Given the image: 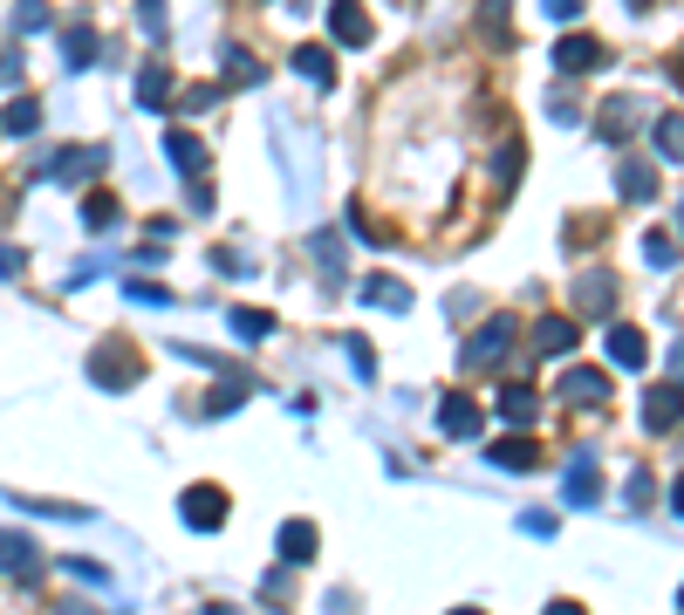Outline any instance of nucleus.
Instances as JSON below:
<instances>
[{"label":"nucleus","mask_w":684,"mask_h":615,"mask_svg":"<svg viewBox=\"0 0 684 615\" xmlns=\"http://www.w3.org/2000/svg\"><path fill=\"white\" fill-rule=\"evenodd\" d=\"M83 370H89V383H96V390H131V383L144 376V355H137L131 342H96Z\"/></svg>","instance_id":"f257e3e1"},{"label":"nucleus","mask_w":684,"mask_h":615,"mask_svg":"<svg viewBox=\"0 0 684 615\" xmlns=\"http://www.w3.org/2000/svg\"><path fill=\"white\" fill-rule=\"evenodd\" d=\"M514 336H520V322H514V315H493V322H487V328H479V336L466 342V355H459V363H466V370H500V355L514 349Z\"/></svg>","instance_id":"f03ea898"},{"label":"nucleus","mask_w":684,"mask_h":615,"mask_svg":"<svg viewBox=\"0 0 684 615\" xmlns=\"http://www.w3.org/2000/svg\"><path fill=\"white\" fill-rule=\"evenodd\" d=\"M226 506H233V499H226L219 485H185V493H179V512H185L192 533H219L226 527Z\"/></svg>","instance_id":"7ed1b4c3"},{"label":"nucleus","mask_w":684,"mask_h":615,"mask_svg":"<svg viewBox=\"0 0 684 615\" xmlns=\"http://www.w3.org/2000/svg\"><path fill=\"white\" fill-rule=\"evenodd\" d=\"M253 397V376L247 370H233V363H219V383H213V397L199 403V418H226L233 403H247Z\"/></svg>","instance_id":"20e7f679"},{"label":"nucleus","mask_w":684,"mask_h":615,"mask_svg":"<svg viewBox=\"0 0 684 615\" xmlns=\"http://www.w3.org/2000/svg\"><path fill=\"white\" fill-rule=\"evenodd\" d=\"M562 403L602 410V403H610V376H602V370H589V363H575V370L562 376Z\"/></svg>","instance_id":"39448f33"},{"label":"nucleus","mask_w":684,"mask_h":615,"mask_svg":"<svg viewBox=\"0 0 684 615\" xmlns=\"http://www.w3.org/2000/svg\"><path fill=\"white\" fill-rule=\"evenodd\" d=\"M357 301L363 308H384V315H404V308H411V288H404L397 274H363L357 280Z\"/></svg>","instance_id":"423d86ee"},{"label":"nucleus","mask_w":684,"mask_h":615,"mask_svg":"<svg viewBox=\"0 0 684 615\" xmlns=\"http://www.w3.org/2000/svg\"><path fill=\"white\" fill-rule=\"evenodd\" d=\"M684 418V383H657L644 390V431H671Z\"/></svg>","instance_id":"0eeeda50"},{"label":"nucleus","mask_w":684,"mask_h":615,"mask_svg":"<svg viewBox=\"0 0 684 615\" xmlns=\"http://www.w3.org/2000/svg\"><path fill=\"white\" fill-rule=\"evenodd\" d=\"M328 35H336L343 48H363L370 41V14L357 8V0H328Z\"/></svg>","instance_id":"6e6552de"},{"label":"nucleus","mask_w":684,"mask_h":615,"mask_svg":"<svg viewBox=\"0 0 684 615\" xmlns=\"http://www.w3.org/2000/svg\"><path fill=\"white\" fill-rule=\"evenodd\" d=\"M554 62H562L568 75H581V69H602V62H610V48L589 41V35H562V41H554Z\"/></svg>","instance_id":"1a4fd4ad"},{"label":"nucleus","mask_w":684,"mask_h":615,"mask_svg":"<svg viewBox=\"0 0 684 615\" xmlns=\"http://www.w3.org/2000/svg\"><path fill=\"white\" fill-rule=\"evenodd\" d=\"M104 158H110L104 144H83V150H62V158H48L41 178H96V171H104Z\"/></svg>","instance_id":"9d476101"},{"label":"nucleus","mask_w":684,"mask_h":615,"mask_svg":"<svg viewBox=\"0 0 684 615\" xmlns=\"http://www.w3.org/2000/svg\"><path fill=\"white\" fill-rule=\"evenodd\" d=\"M0 568H8L14 581H28V575L41 568V554H35V541H28V533H14V527H0Z\"/></svg>","instance_id":"9b49d317"},{"label":"nucleus","mask_w":684,"mask_h":615,"mask_svg":"<svg viewBox=\"0 0 684 615\" xmlns=\"http://www.w3.org/2000/svg\"><path fill=\"white\" fill-rule=\"evenodd\" d=\"M610 301H616V274H575V308L581 315H610Z\"/></svg>","instance_id":"f8f14e48"},{"label":"nucleus","mask_w":684,"mask_h":615,"mask_svg":"<svg viewBox=\"0 0 684 615\" xmlns=\"http://www.w3.org/2000/svg\"><path fill=\"white\" fill-rule=\"evenodd\" d=\"M439 438H479V403L472 397H445L439 403Z\"/></svg>","instance_id":"ddd939ff"},{"label":"nucleus","mask_w":684,"mask_h":615,"mask_svg":"<svg viewBox=\"0 0 684 615\" xmlns=\"http://www.w3.org/2000/svg\"><path fill=\"white\" fill-rule=\"evenodd\" d=\"M487 458H493L500 472H527V466H541V445H535V438H520V431H514V438L487 445Z\"/></svg>","instance_id":"4468645a"},{"label":"nucleus","mask_w":684,"mask_h":615,"mask_svg":"<svg viewBox=\"0 0 684 615\" xmlns=\"http://www.w3.org/2000/svg\"><path fill=\"white\" fill-rule=\"evenodd\" d=\"M562 493H568V506H596V499H602V479H596V458H589V451H581L575 466H568Z\"/></svg>","instance_id":"2eb2a0df"},{"label":"nucleus","mask_w":684,"mask_h":615,"mask_svg":"<svg viewBox=\"0 0 684 615\" xmlns=\"http://www.w3.org/2000/svg\"><path fill=\"white\" fill-rule=\"evenodd\" d=\"M644 355H650L644 328H623V322H610V363H616V370H644Z\"/></svg>","instance_id":"dca6fc26"},{"label":"nucleus","mask_w":684,"mask_h":615,"mask_svg":"<svg viewBox=\"0 0 684 615\" xmlns=\"http://www.w3.org/2000/svg\"><path fill=\"white\" fill-rule=\"evenodd\" d=\"M596 131H602V144H623L629 131H637V102L610 96V102H602V117H596Z\"/></svg>","instance_id":"f3484780"},{"label":"nucleus","mask_w":684,"mask_h":615,"mask_svg":"<svg viewBox=\"0 0 684 615\" xmlns=\"http://www.w3.org/2000/svg\"><path fill=\"white\" fill-rule=\"evenodd\" d=\"M616 192H623L629 205H644V198H657V171H650L644 158H623V165H616Z\"/></svg>","instance_id":"a211bd4d"},{"label":"nucleus","mask_w":684,"mask_h":615,"mask_svg":"<svg viewBox=\"0 0 684 615\" xmlns=\"http://www.w3.org/2000/svg\"><path fill=\"white\" fill-rule=\"evenodd\" d=\"M295 75H309L315 89H336V62H328L322 41H301V48H295Z\"/></svg>","instance_id":"6ab92c4d"},{"label":"nucleus","mask_w":684,"mask_h":615,"mask_svg":"<svg viewBox=\"0 0 684 615\" xmlns=\"http://www.w3.org/2000/svg\"><path fill=\"white\" fill-rule=\"evenodd\" d=\"M575 349V322L568 315H541L535 322V355H568Z\"/></svg>","instance_id":"aec40b11"},{"label":"nucleus","mask_w":684,"mask_h":615,"mask_svg":"<svg viewBox=\"0 0 684 615\" xmlns=\"http://www.w3.org/2000/svg\"><path fill=\"white\" fill-rule=\"evenodd\" d=\"M137 102H144V110H165V102H171V69H165V62H144V75H137Z\"/></svg>","instance_id":"412c9836"},{"label":"nucleus","mask_w":684,"mask_h":615,"mask_svg":"<svg viewBox=\"0 0 684 615\" xmlns=\"http://www.w3.org/2000/svg\"><path fill=\"white\" fill-rule=\"evenodd\" d=\"M165 158H171V165H179V171L192 178V171H206V144H199L192 131H171V137H165Z\"/></svg>","instance_id":"4be33fe9"},{"label":"nucleus","mask_w":684,"mask_h":615,"mask_svg":"<svg viewBox=\"0 0 684 615\" xmlns=\"http://www.w3.org/2000/svg\"><path fill=\"white\" fill-rule=\"evenodd\" d=\"M35 123H41V102L35 96H14L8 110H0V131H8V137H28Z\"/></svg>","instance_id":"5701e85b"},{"label":"nucleus","mask_w":684,"mask_h":615,"mask_svg":"<svg viewBox=\"0 0 684 615\" xmlns=\"http://www.w3.org/2000/svg\"><path fill=\"white\" fill-rule=\"evenodd\" d=\"M535 410H541L535 390H520V383H506V390H500V418L514 424V431H520V424H535Z\"/></svg>","instance_id":"b1692460"},{"label":"nucleus","mask_w":684,"mask_h":615,"mask_svg":"<svg viewBox=\"0 0 684 615\" xmlns=\"http://www.w3.org/2000/svg\"><path fill=\"white\" fill-rule=\"evenodd\" d=\"M520 165H527V150H520V137H500V150H493V185L506 192L520 178Z\"/></svg>","instance_id":"393cba45"},{"label":"nucleus","mask_w":684,"mask_h":615,"mask_svg":"<svg viewBox=\"0 0 684 615\" xmlns=\"http://www.w3.org/2000/svg\"><path fill=\"white\" fill-rule=\"evenodd\" d=\"M281 560H315V527L309 520H288L281 527Z\"/></svg>","instance_id":"a878e982"},{"label":"nucleus","mask_w":684,"mask_h":615,"mask_svg":"<svg viewBox=\"0 0 684 615\" xmlns=\"http://www.w3.org/2000/svg\"><path fill=\"white\" fill-rule=\"evenodd\" d=\"M233 336L240 342H267L274 336V315H267V308H233Z\"/></svg>","instance_id":"bb28decb"},{"label":"nucleus","mask_w":684,"mask_h":615,"mask_svg":"<svg viewBox=\"0 0 684 615\" xmlns=\"http://www.w3.org/2000/svg\"><path fill=\"white\" fill-rule=\"evenodd\" d=\"M14 506L35 512V520H89V506H69V499H28V493H21Z\"/></svg>","instance_id":"cd10ccee"},{"label":"nucleus","mask_w":684,"mask_h":615,"mask_svg":"<svg viewBox=\"0 0 684 615\" xmlns=\"http://www.w3.org/2000/svg\"><path fill=\"white\" fill-rule=\"evenodd\" d=\"M117 219H123V213H117L110 192H89V198H83V226H89V233H110Z\"/></svg>","instance_id":"c85d7f7f"},{"label":"nucleus","mask_w":684,"mask_h":615,"mask_svg":"<svg viewBox=\"0 0 684 615\" xmlns=\"http://www.w3.org/2000/svg\"><path fill=\"white\" fill-rule=\"evenodd\" d=\"M96 56H104V48H96V35H89V28H69V41H62V62H69V69H89Z\"/></svg>","instance_id":"c756f323"},{"label":"nucleus","mask_w":684,"mask_h":615,"mask_svg":"<svg viewBox=\"0 0 684 615\" xmlns=\"http://www.w3.org/2000/svg\"><path fill=\"white\" fill-rule=\"evenodd\" d=\"M657 150L671 165H684V117H657Z\"/></svg>","instance_id":"7c9ffc66"},{"label":"nucleus","mask_w":684,"mask_h":615,"mask_svg":"<svg viewBox=\"0 0 684 615\" xmlns=\"http://www.w3.org/2000/svg\"><path fill=\"white\" fill-rule=\"evenodd\" d=\"M309 253H315L322 280H336V274H343V246H336V233H315V240H309Z\"/></svg>","instance_id":"2f4dec72"},{"label":"nucleus","mask_w":684,"mask_h":615,"mask_svg":"<svg viewBox=\"0 0 684 615\" xmlns=\"http://www.w3.org/2000/svg\"><path fill=\"white\" fill-rule=\"evenodd\" d=\"M48 21H56V14H48V0H21V8H14V35H41Z\"/></svg>","instance_id":"473e14b6"},{"label":"nucleus","mask_w":684,"mask_h":615,"mask_svg":"<svg viewBox=\"0 0 684 615\" xmlns=\"http://www.w3.org/2000/svg\"><path fill=\"white\" fill-rule=\"evenodd\" d=\"M62 575H69V581H83V588H104V581H110L104 560H83V554H69V560H62Z\"/></svg>","instance_id":"72a5a7b5"},{"label":"nucleus","mask_w":684,"mask_h":615,"mask_svg":"<svg viewBox=\"0 0 684 615\" xmlns=\"http://www.w3.org/2000/svg\"><path fill=\"white\" fill-rule=\"evenodd\" d=\"M479 28H487V41H493V48L514 41V35H506V0H487V8H479Z\"/></svg>","instance_id":"f704fd0d"},{"label":"nucleus","mask_w":684,"mask_h":615,"mask_svg":"<svg viewBox=\"0 0 684 615\" xmlns=\"http://www.w3.org/2000/svg\"><path fill=\"white\" fill-rule=\"evenodd\" d=\"M343 355H349V370H357V383H376V355H370V342L349 336V342H343Z\"/></svg>","instance_id":"c9c22d12"},{"label":"nucleus","mask_w":684,"mask_h":615,"mask_svg":"<svg viewBox=\"0 0 684 615\" xmlns=\"http://www.w3.org/2000/svg\"><path fill=\"white\" fill-rule=\"evenodd\" d=\"M644 261H650V267H671V261H677V240H671V233H644Z\"/></svg>","instance_id":"e433bc0d"},{"label":"nucleus","mask_w":684,"mask_h":615,"mask_svg":"<svg viewBox=\"0 0 684 615\" xmlns=\"http://www.w3.org/2000/svg\"><path fill=\"white\" fill-rule=\"evenodd\" d=\"M226 75H233V83H261V62H253L247 48H226Z\"/></svg>","instance_id":"4c0bfd02"},{"label":"nucleus","mask_w":684,"mask_h":615,"mask_svg":"<svg viewBox=\"0 0 684 615\" xmlns=\"http://www.w3.org/2000/svg\"><path fill=\"white\" fill-rule=\"evenodd\" d=\"M137 21H144V41H165V0H137Z\"/></svg>","instance_id":"58836bf2"},{"label":"nucleus","mask_w":684,"mask_h":615,"mask_svg":"<svg viewBox=\"0 0 684 615\" xmlns=\"http://www.w3.org/2000/svg\"><path fill=\"white\" fill-rule=\"evenodd\" d=\"M131 301L137 308H171V294L158 288V280H131Z\"/></svg>","instance_id":"ea45409f"},{"label":"nucleus","mask_w":684,"mask_h":615,"mask_svg":"<svg viewBox=\"0 0 684 615\" xmlns=\"http://www.w3.org/2000/svg\"><path fill=\"white\" fill-rule=\"evenodd\" d=\"M520 527L535 533V541H548V533H554V512H520Z\"/></svg>","instance_id":"a19ab883"},{"label":"nucleus","mask_w":684,"mask_h":615,"mask_svg":"<svg viewBox=\"0 0 684 615\" xmlns=\"http://www.w3.org/2000/svg\"><path fill=\"white\" fill-rule=\"evenodd\" d=\"M623 499H629V506H650V479H644V472H629V485H623Z\"/></svg>","instance_id":"79ce46f5"},{"label":"nucleus","mask_w":684,"mask_h":615,"mask_svg":"<svg viewBox=\"0 0 684 615\" xmlns=\"http://www.w3.org/2000/svg\"><path fill=\"white\" fill-rule=\"evenodd\" d=\"M8 83H21V48H8V56H0V89Z\"/></svg>","instance_id":"37998d69"},{"label":"nucleus","mask_w":684,"mask_h":615,"mask_svg":"<svg viewBox=\"0 0 684 615\" xmlns=\"http://www.w3.org/2000/svg\"><path fill=\"white\" fill-rule=\"evenodd\" d=\"M21 267H28V261H21V246H0V274H8V280H14Z\"/></svg>","instance_id":"c03bdc74"},{"label":"nucleus","mask_w":684,"mask_h":615,"mask_svg":"<svg viewBox=\"0 0 684 615\" xmlns=\"http://www.w3.org/2000/svg\"><path fill=\"white\" fill-rule=\"evenodd\" d=\"M581 14V0H548V21H575Z\"/></svg>","instance_id":"a18cd8bd"},{"label":"nucleus","mask_w":684,"mask_h":615,"mask_svg":"<svg viewBox=\"0 0 684 615\" xmlns=\"http://www.w3.org/2000/svg\"><path fill=\"white\" fill-rule=\"evenodd\" d=\"M541 615H589V608H581V602H548Z\"/></svg>","instance_id":"49530a36"},{"label":"nucleus","mask_w":684,"mask_h":615,"mask_svg":"<svg viewBox=\"0 0 684 615\" xmlns=\"http://www.w3.org/2000/svg\"><path fill=\"white\" fill-rule=\"evenodd\" d=\"M671 376H677V383H684V342H677V349H671Z\"/></svg>","instance_id":"de8ad7c7"},{"label":"nucleus","mask_w":684,"mask_h":615,"mask_svg":"<svg viewBox=\"0 0 684 615\" xmlns=\"http://www.w3.org/2000/svg\"><path fill=\"white\" fill-rule=\"evenodd\" d=\"M671 506H677V520H684V479H677V485H671Z\"/></svg>","instance_id":"09e8293b"},{"label":"nucleus","mask_w":684,"mask_h":615,"mask_svg":"<svg viewBox=\"0 0 684 615\" xmlns=\"http://www.w3.org/2000/svg\"><path fill=\"white\" fill-rule=\"evenodd\" d=\"M677 233H684V205H677Z\"/></svg>","instance_id":"8fccbe9b"},{"label":"nucleus","mask_w":684,"mask_h":615,"mask_svg":"<svg viewBox=\"0 0 684 615\" xmlns=\"http://www.w3.org/2000/svg\"><path fill=\"white\" fill-rule=\"evenodd\" d=\"M452 615H479V608H452Z\"/></svg>","instance_id":"3c124183"},{"label":"nucleus","mask_w":684,"mask_h":615,"mask_svg":"<svg viewBox=\"0 0 684 615\" xmlns=\"http://www.w3.org/2000/svg\"><path fill=\"white\" fill-rule=\"evenodd\" d=\"M677 608H684V588H677Z\"/></svg>","instance_id":"603ef678"}]
</instances>
